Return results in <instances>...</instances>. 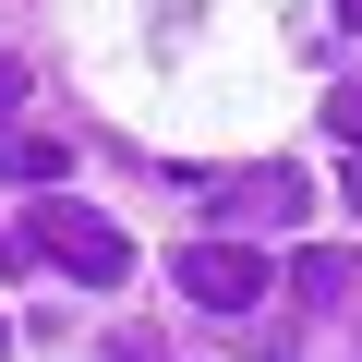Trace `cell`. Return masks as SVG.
Masks as SVG:
<instances>
[{"label": "cell", "instance_id": "3", "mask_svg": "<svg viewBox=\"0 0 362 362\" xmlns=\"http://www.w3.org/2000/svg\"><path fill=\"white\" fill-rule=\"evenodd\" d=\"M206 194H218V218H266V230L314 206V194H302V169H278V157H266V169H206Z\"/></svg>", "mask_w": 362, "mask_h": 362}, {"label": "cell", "instance_id": "7", "mask_svg": "<svg viewBox=\"0 0 362 362\" xmlns=\"http://www.w3.org/2000/svg\"><path fill=\"white\" fill-rule=\"evenodd\" d=\"M13 97H25V61H13V49H0V109H13Z\"/></svg>", "mask_w": 362, "mask_h": 362}, {"label": "cell", "instance_id": "6", "mask_svg": "<svg viewBox=\"0 0 362 362\" xmlns=\"http://www.w3.org/2000/svg\"><path fill=\"white\" fill-rule=\"evenodd\" d=\"M326 133H338V145L362 157V85H338V97H326Z\"/></svg>", "mask_w": 362, "mask_h": 362}, {"label": "cell", "instance_id": "1", "mask_svg": "<svg viewBox=\"0 0 362 362\" xmlns=\"http://www.w3.org/2000/svg\"><path fill=\"white\" fill-rule=\"evenodd\" d=\"M25 242L61 266V278H85V290H121L133 278V242L97 218V206H73V194H49V206H25Z\"/></svg>", "mask_w": 362, "mask_h": 362}, {"label": "cell", "instance_id": "4", "mask_svg": "<svg viewBox=\"0 0 362 362\" xmlns=\"http://www.w3.org/2000/svg\"><path fill=\"white\" fill-rule=\"evenodd\" d=\"M0 181H73V145L37 121H0Z\"/></svg>", "mask_w": 362, "mask_h": 362}, {"label": "cell", "instance_id": "8", "mask_svg": "<svg viewBox=\"0 0 362 362\" xmlns=\"http://www.w3.org/2000/svg\"><path fill=\"white\" fill-rule=\"evenodd\" d=\"M338 25H362V0H338Z\"/></svg>", "mask_w": 362, "mask_h": 362}, {"label": "cell", "instance_id": "2", "mask_svg": "<svg viewBox=\"0 0 362 362\" xmlns=\"http://www.w3.org/2000/svg\"><path fill=\"white\" fill-rule=\"evenodd\" d=\"M169 290L206 302V314H254V302H266V254H242V242H194V254L169 266Z\"/></svg>", "mask_w": 362, "mask_h": 362}, {"label": "cell", "instance_id": "9", "mask_svg": "<svg viewBox=\"0 0 362 362\" xmlns=\"http://www.w3.org/2000/svg\"><path fill=\"white\" fill-rule=\"evenodd\" d=\"M0 350H13V326H0Z\"/></svg>", "mask_w": 362, "mask_h": 362}, {"label": "cell", "instance_id": "5", "mask_svg": "<svg viewBox=\"0 0 362 362\" xmlns=\"http://www.w3.org/2000/svg\"><path fill=\"white\" fill-rule=\"evenodd\" d=\"M290 290H302V302H350V290H362V254H338V242H302V254H290Z\"/></svg>", "mask_w": 362, "mask_h": 362}]
</instances>
